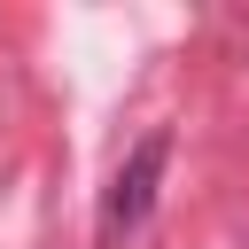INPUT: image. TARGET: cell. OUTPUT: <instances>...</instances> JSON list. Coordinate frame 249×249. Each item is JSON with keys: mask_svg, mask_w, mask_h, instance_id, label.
<instances>
[{"mask_svg": "<svg viewBox=\"0 0 249 249\" xmlns=\"http://www.w3.org/2000/svg\"><path fill=\"white\" fill-rule=\"evenodd\" d=\"M163 171H171V124H148V132L124 148V163H117V179H109V195H101V218H93V249H132V233L156 218Z\"/></svg>", "mask_w": 249, "mask_h": 249, "instance_id": "cell-1", "label": "cell"}]
</instances>
